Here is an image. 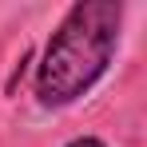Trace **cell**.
Masks as SVG:
<instances>
[{"instance_id":"cell-1","label":"cell","mask_w":147,"mask_h":147,"mask_svg":"<svg viewBox=\"0 0 147 147\" xmlns=\"http://www.w3.org/2000/svg\"><path fill=\"white\" fill-rule=\"evenodd\" d=\"M123 16L119 0H76L64 8L32 68V96L44 111L76 107L96 92L119 56Z\"/></svg>"},{"instance_id":"cell-2","label":"cell","mask_w":147,"mask_h":147,"mask_svg":"<svg viewBox=\"0 0 147 147\" xmlns=\"http://www.w3.org/2000/svg\"><path fill=\"white\" fill-rule=\"evenodd\" d=\"M64 147H107V143H103L99 135H92V131H84V135H72Z\"/></svg>"}]
</instances>
